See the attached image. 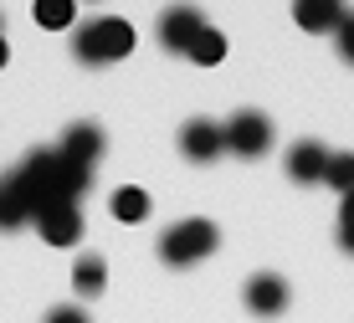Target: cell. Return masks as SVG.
<instances>
[{"label": "cell", "instance_id": "5bb4252c", "mask_svg": "<svg viewBox=\"0 0 354 323\" xmlns=\"http://www.w3.org/2000/svg\"><path fill=\"white\" fill-rule=\"evenodd\" d=\"M185 57H190V62H201V67H216V62L226 57V36L216 31V26H205V31L190 41V52H185Z\"/></svg>", "mask_w": 354, "mask_h": 323}, {"label": "cell", "instance_id": "2e32d148", "mask_svg": "<svg viewBox=\"0 0 354 323\" xmlns=\"http://www.w3.org/2000/svg\"><path fill=\"white\" fill-rule=\"evenodd\" d=\"M324 185H328V190H339V195H349L354 190V154H328Z\"/></svg>", "mask_w": 354, "mask_h": 323}, {"label": "cell", "instance_id": "5b68a950", "mask_svg": "<svg viewBox=\"0 0 354 323\" xmlns=\"http://www.w3.org/2000/svg\"><path fill=\"white\" fill-rule=\"evenodd\" d=\"M180 154L195 159V165H211L216 154H226L221 123H211V118H190L185 129H180Z\"/></svg>", "mask_w": 354, "mask_h": 323}, {"label": "cell", "instance_id": "7a4b0ae2", "mask_svg": "<svg viewBox=\"0 0 354 323\" xmlns=\"http://www.w3.org/2000/svg\"><path fill=\"white\" fill-rule=\"evenodd\" d=\"M216 241H221V231L205 216H190V221H175V226L160 236V257L169 267H190V262H201V257H211Z\"/></svg>", "mask_w": 354, "mask_h": 323}, {"label": "cell", "instance_id": "ac0fdd59", "mask_svg": "<svg viewBox=\"0 0 354 323\" xmlns=\"http://www.w3.org/2000/svg\"><path fill=\"white\" fill-rule=\"evenodd\" d=\"M339 57L354 62V10H344V21H339Z\"/></svg>", "mask_w": 354, "mask_h": 323}, {"label": "cell", "instance_id": "9c48e42d", "mask_svg": "<svg viewBox=\"0 0 354 323\" xmlns=\"http://www.w3.org/2000/svg\"><path fill=\"white\" fill-rule=\"evenodd\" d=\"M292 21H298L303 31H339V21H344V0H292Z\"/></svg>", "mask_w": 354, "mask_h": 323}, {"label": "cell", "instance_id": "30bf717a", "mask_svg": "<svg viewBox=\"0 0 354 323\" xmlns=\"http://www.w3.org/2000/svg\"><path fill=\"white\" fill-rule=\"evenodd\" d=\"M324 165H328V149L319 139H298L288 149V175L298 180V185H313V180H324Z\"/></svg>", "mask_w": 354, "mask_h": 323}, {"label": "cell", "instance_id": "ffe728a7", "mask_svg": "<svg viewBox=\"0 0 354 323\" xmlns=\"http://www.w3.org/2000/svg\"><path fill=\"white\" fill-rule=\"evenodd\" d=\"M6 57H10V46H6V36H0V67H6Z\"/></svg>", "mask_w": 354, "mask_h": 323}, {"label": "cell", "instance_id": "9a60e30c", "mask_svg": "<svg viewBox=\"0 0 354 323\" xmlns=\"http://www.w3.org/2000/svg\"><path fill=\"white\" fill-rule=\"evenodd\" d=\"M103 282H108V272H103L97 257H82V262L72 267V288H77L82 297H97V293H103Z\"/></svg>", "mask_w": 354, "mask_h": 323}, {"label": "cell", "instance_id": "8992f818", "mask_svg": "<svg viewBox=\"0 0 354 323\" xmlns=\"http://www.w3.org/2000/svg\"><path fill=\"white\" fill-rule=\"evenodd\" d=\"M103 149H108V139H103L97 123H72V129L62 133V149H57V154H62L67 165H77V169H93Z\"/></svg>", "mask_w": 354, "mask_h": 323}, {"label": "cell", "instance_id": "8fae6325", "mask_svg": "<svg viewBox=\"0 0 354 323\" xmlns=\"http://www.w3.org/2000/svg\"><path fill=\"white\" fill-rule=\"evenodd\" d=\"M26 216H36V205H31V195H26V185H21V175H10L6 185H0V226L16 231Z\"/></svg>", "mask_w": 354, "mask_h": 323}, {"label": "cell", "instance_id": "ba28073f", "mask_svg": "<svg viewBox=\"0 0 354 323\" xmlns=\"http://www.w3.org/2000/svg\"><path fill=\"white\" fill-rule=\"evenodd\" d=\"M247 308L257 318H277L288 308V282L277 277V272H257V277L247 282Z\"/></svg>", "mask_w": 354, "mask_h": 323}, {"label": "cell", "instance_id": "277c9868", "mask_svg": "<svg viewBox=\"0 0 354 323\" xmlns=\"http://www.w3.org/2000/svg\"><path fill=\"white\" fill-rule=\"evenodd\" d=\"M205 31V16L195 6H169L160 16V46H169V52H190V41Z\"/></svg>", "mask_w": 354, "mask_h": 323}, {"label": "cell", "instance_id": "6da1fadb", "mask_svg": "<svg viewBox=\"0 0 354 323\" xmlns=\"http://www.w3.org/2000/svg\"><path fill=\"white\" fill-rule=\"evenodd\" d=\"M72 52L88 62V67H108V62H118V57L133 52V26L118 21V16L88 21V26H77V36H72Z\"/></svg>", "mask_w": 354, "mask_h": 323}, {"label": "cell", "instance_id": "4fadbf2b", "mask_svg": "<svg viewBox=\"0 0 354 323\" xmlns=\"http://www.w3.org/2000/svg\"><path fill=\"white\" fill-rule=\"evenodd\" d=\"M108 210H113L118 221H144L149 216V190H139V185H124V190H113V201H108Z\"/></svg>", "mask_w": 354, "mask_h": 323}, {"label": "cell", "instance_id": "52a82bcc", "mask_svg": "<svg viewBox=\"0 0 354 323\" xmlns=\"http://www.w3.org/2000/svg\"><path fill=\"white\" fill-rule=\"evenodd\" d=\"M36 226H41V236L52 246H72L82 236V216H77V205H72V201H57V205L36 210Z\"/></svg>", "mask_w": 354, "mask_h": 323}, {"label": "cell", "instance_id": "d6986e66", "mask_svg": "<svg viewBox=\"0 0 354 323\" xmlns=\"http://www.w3.org/2000/svg\"><path fill=\"white\" fill-rule=\"evenodd\" d=\"M46 323H88L77 313V308H57V313H46Z\"/></svg>", "mask_w": 354, "mask_h": 323}, {"label": "cell", "instance_id": "7c38bea8", "mask_svg": "<svg viewBox=\"0 0 354 323\" xmlns=\"http://www.w3.org/2000/svg\"><path fill=\"white\" fill-rule=\"evenodd\" d=\"M36 26H46V31H67V26H77V0H36Z\"/></svg>", "mask_w": 354, "mask_h": 323}, {"label": "cell", "instance_id": "3957f363", "mask_svg": "<svg viewBox=\"0 0 354 323\" xmlns=\"http://www.w3.org/2000/svg\"><path fill=\"white\" fill-rule=\"evenodd\" d=\"M221 139H226L231 154L262 159L272 149V118L257 113V108H241V113H231V123H221Z\"/></svg>", "mask_w": 354, "mask_h": 323}, {"label": "cell", "instance_id": "e0dca14e", "mask_svg": "<svg viewBox=\"0 0 354 323\" xmlns=\"http://www.w3.org/2000/svg\"><path fill=\"white\" fill-rule=\"evenodd\" d=\"M339 246L354 257V190L344 195V205H339Z\"/></svg>", "mask_w": 354, "mask_h": 323}]
</instances>
